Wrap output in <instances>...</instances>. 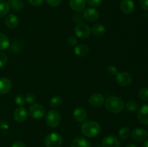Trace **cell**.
Masks as SVG:
<instances>
[{"label": "cell", "mask_w": 148, "mask_h": 147, "mask_svg": "<svg viewBox=\"0 0 148 147\" xmlns=\"http://www.w3.org/2000/svg\"><path fill=\"white\" fill-rule=\"evenodd\" d=\"M89 47L85 44L77 45L74 49L75 54L79 57H85L89 53Z\"/></svg>", "instance_id": "ffe728a7"}, {"label": "cell", "mask_w": 148, "mask_h": 147, "mask_svg": "<svg viewBox=\"0 0 148 147\" xmlns=\"http://www.w3.org/2000/svg\"><path fill=\"white\" fill-rule=\"evenodd\" d=\"M0 128L1 129L6 130L8 128V124L4 120H0Z\"/></svg>", "instance_id": "f35d334b"}, {"label": "cell", "mask_w": 148, "mask_h": 147, "mask_svg": "<svg viewBox=\"0 0 148 147\" xmlns=\"http://www.w3.org/2000/svg\"><path fill=\"white\" fill-rule=\"evenodd\" d=\"M116 81L120 86H127L132 83V78L128 72L121 71L116 75Z\"/></svg>", "instance_id": "52a82bcc"}, {"label": "cell", "mask_w": 148, "mask_h": 147, "mask_svg": "<svg viewBox=\"0 0 148 147\" xmlns=\"http://www.w3.org/2000/svg\"><path fill=\"white\" fill-rule=\"evenodd\" d=\"M91 33L93 35L99 37V36H102L105 34L106 33V28L104 25L101 24H96L92 27L91 29Z\"/></svg>", "instance_id": "44dd1931"}, {"label": "cell", "mask_w": 148, "mask_h": 147, "mask_svg": "<svg viewBox=\"0 0 148 147\" xmlns=\"http://www.w3.org/2000/svg\"><path fill=\"white\" fill-rule=\"evenodd\" d=\"M140 6L142 9L148 11V0H140Z\"/></svg>", "instance_id": "8d00e7d4"}, {"label": "cell", "mask_w": 148, "mask_h": 147, "mask_svg": "<svg viewBox=\"0 0 148 147\" xmlns=\"http://www.w3.org/2000/svg\"><path fill=\"white\" fill-rule=\"evenodd\" d=\"M83 18L88 22H95L99 18V12L98 10L92 7H89L85 10H84L83 12Z\"/></svg>", "instance_id": "ba28073f"}, {"label": "cell", "mask_w": 148, "mask_h": 147, "mask_svg": "<svg viewBox=\"0 0 148 147\" xmlns=\"http://www.w3.org/2000/svg\"><path fill=\"white\" fill-rule=\"evenodd\" d=\"M88 4L91 7H98L102 3L103 0H86Z\"/></svg>", "instance_id": "d6a6232c"}, {"label": "cell", "mask_w": 148, "mask_h": 147, "mask_svg": "<svg viewBox=\"0 0 148 147\" xmlns=\"http://www.w3.org/2000/svg\"><path fill=\"white\" fill-rule=\"evenodd\" d=\"M50 106L52 108H58L62 105V99L59 95H56L51 98L50 99Z\"/></svg>", "instance_id": "cb8c5ba5"}, {"label": "cell", "mask_w": 148, "mask_h": 147, "mask_svg": "<svg viewBox=\"0 0 148 147\" xmlns=\"http://www.w3.org/2000/svg\"><path fill=\"white\" fill-rule=\"evenodd\" d=\"M70 147H91V144L86 138L79 136L77 137L72 141Z\"/></svg>", "instance_id": "d6986e66"}, {"label": "cell", "mask_w": 148, "mask_h": 147, "mask_svg": "<svg viewBox=\"0 0 148 147\" xmlns=\"http://www.w3.org/2000/svg\"><path fill=\"white\" fill-rule=\"evenodd\" d=\"M3 1V0H0V1Z\"/></svg>", "instance_id": "7bdbcfd3"}, {"label": "cell", "mask_w": 148, "mask_h": 147, "mask_svg": "<svg viewBox=\"0 0 148 147\" xmlns=\"http://www.w3.org/2000/svg\"><path fill=\"white\" fill-rule=\"evenodd\" d=\"M120 10L124 14H131L134 11L135 4L133 0H121L120 2Z\"/></svg>", "instance_id": "30bf717a"}, {"label": "cell", "mask_w": 148, "mask_h": 147, "mask_svg": "<svg viewBox=\"0 0 148 147\" xmlns=\"http://www.w3.org/2000/svg\"><path fill=\"white\" fill-rule=\"evenodd\" d=\"M67 43L71 46H76L77 45V40L73 36H69L67 37Z\"/></svg>", "instance_id": "836d02e7"}, {"label": "cell", "mask_w": 148, "mask_h": 147, "mask_svg": "<svg viewBox=\"0 0 148 147\" xmlns=\"http://www.w3.org/2000/svg\"><path fill=\"white\" fill-rule=\"evenodd\" d=\"M107 70H108V71L112 75H116L117 74L119 73L118 72V69H117V68L116 67V66H113V65H111V66H109L108 67V69H107Z\"/></svg>", "instance_id": "e575fe53"}, {"label": "cell", "mask_w": 148, "mask_h": 147, "mask_svg": "<svg viewBox=\"0 0 148 147\" xmlns=\"http://www.w3.org/2000/svg\"><path fill=\"white\" fill-rule=\"evenodd\" d=\"M81 131L84 135L88 138H95L101 131V127L98 122L94 120H87L82 123Z\"/></svg>", "instance_id": "7a4b0ae2"}, {"label": "cell", "mask_w": 148, "mask_h": 147, "mask_svg": "<svg viewBox=\"0 0 148 147\" xmlns=\"http://www.w3.org/2000/svg\"><path fill=\"white\" fill-rule=\"evenodd\" d=\"M139 97L143 101L148 100V88H143L139 91Z\"/></svg>", "instance_id": "83f0119b"}, {"label": "cell", "mask_w": 148, "mask_h": 147, "mask_svg": "<svg viewBox=\"0 0 148 147\" xmlns=\"http://www.w3.org/2000/svg\"><path fill=\"white\" fill-rule=\"evenodd\" d=\"M75 17H77L78 19H79V17H78V14H76V15L75 16ZM82 19H81V17H79V20H75V22H79V23H81V22H82Z\"/></svg>", "instance_id": "ab89813d"}, {"label": "cell", "mask_w": 148, "mask_h": 147, "mask_svg": "<svg viewBox=\"0 0 148 147\" xmlns=\"http://www.w3.org/2000/svg\"><path fill=\"white\" fill-rule=\"evenodd\" d=\"M105 105L107 110L113 114H118L121 112L125 106L123 99L117 96L108 97L106 100Z\"/></svg>", "instance_id": "6da1fadb"}, {"label": "cell", "mask_w": 148, "mask_h": 147, "mask_svg": "<svg viewBox=\"0 0 148 147\" xmlns=\"http://www.w3.org/2000/svg\"><path fill=\"white\" fill-rule=\"evenodd\" d=\"M10 10V7L7 2L0 3V17H3L7 15Z\"/></svg>", "instance_id": "484cf974"}, {"label": "cell", "mask_w": 148, "mask_h": 147, "mask_svg": "<svg viewBox=\"0 0 148 147\" xmlns=\"http://www.w3.org/2000/svg\"><path fill=\"white\" fill-rule=\"evenodd\" d=\"M10 8L14 11H20L24 7V3L22 0H7Z\"/></svg>", "instance_id": "7402d4cb"}, {"label": "cell", "mask_w": 148, "mask_h": 147, "mask_svg": "<svg viewBox=\"0 0 148 147\" xmlns=\"http://www.w3.org/2000/svg\"><path fill=\"white\" fill-rule=\"evenodd\" d=\"M28 1L32 6H34V7H38V6H40L42 4H43L44 0H28Z\"/></svg>", "instance_id": "d590c367"}, {"label": "cell", "mask_w": 148, "mask_h": 147, "mask_svg": "<svg viewBox=\"0 0 148 147\" xmlns=\"http://www.w3.org/2000/svg\"><path fill=\"white\" fill-rule=\"evenodd\" d=\"M63 144L62 135L56 133L48 134L44 139V144L46 147H61Z\"/></svg>", "instance_id": "3957f363"}, {"label": "cell", "mask_w": 148, "mask_h": 147, "mask_svg": "<svg viewBox=\"0 0 148 147\" xmlns=\"http://www.w3.org/2000/svg\"><path fill=\"white\" fill-rule=\"evenodd\" d=\"M74 32L78 37L82 39L87 38L91 33V29L88 24L84 23H79L74 28Z\"/></svg>", "instance_id": "8992f818"}, {"label": "cell", "mask_w": 148, "mask_h": 147, "mask_svg": "<svg viewBox=\"0 0 148 147\" xmlns=\"http://www.w3.org/2000/svg\"><path fill=\"white\" fill-rule=\"evenodd\" d=\"M29 113L32 118L35 120H40L45 116L46 110L40 104L34 103L31 105L29 110Z\"/></svg>", "instance_id": "5b68a950"}, {"label": "cell", "mask_w": 148, "mask_h": 147, "mask_svg": "<svg viewBox=\"0 0 148 147\" xmlns=\"http://www.w3.org/2000/svg\"><path fill=\"white\" fill-rule=\"evenodd\" d=\"M143 147H148V140L145 142L144 145H143Z\"/></svg>", "instance_id": "b9f144b4"}, {"label": "cell", "mask_w": 148, "mask_h": 147, "mask_svg": "<svg viewBox=\"0 0 148 147\" xmlns=\"http://www.w3.org/2000/svg\"><path fill=\"white\" fill-rule=\"evenodd\" d=\"M13 117L15 121L18 122H24L27 118V110L24 107H19L18 108L14 110Z\"/></svg>", "instance_id": "5bb4252c"}, {"label": "cell", "mask_w": 148, "mask_h": 147, "mask_svg": "<svg viewBox=\"0 0 148 147\" xmlns=\"http://www.w3.org/2000/svg\"><path fill=\"white\" fill-rule=\"evenodd\" d=\"M46 3L52 7H57L62 3V0H46Z\"/></svg>", "instance_id": "1f68e13d"}, {"label": "cell", "mask_w": 148, "mask_h": 147, "mask_svg": "<svg viewBox=\"0 0 148 147\" xmlns=\"http://www.w3.org/2000/svg\"><path fill=\"white\" fill-rule=\"evenodd\" d=\"M88 102L93 108H99L103 104L104 97L100 93H95L90 97Z\"/></svg>", "instance_id": "4fadbf2b"}, {"label": "cell", "mask_w": 148, "mask_h": 147, "mask_svg": "<svg viewBox=\"0 0 148 147\" xmlns=\"http://www.w3.org/2000/svg\"><path fill=\"white\" fill-rule=\"evenodd\" d=\"M12 147H27L25 144L20 141H16L12 145Z\"/></svg>", "instance_id": "74e56055"}, {"label": "cell", "mask_w": 148, "mask_h": 147, "mask_svg": "<svg viewBox=\"0 0 148 147\" xmlns=\"http://www.w3.org/2000/svg\"><path fill=\"white\" fill-rule=\"evenodd\" d=\"M25 102H27V104H34L36 100V97L33 93H27L25 97Z\"/></svg>", "instance_id": "f546056e"}, {"label": "cell", "mask_w": 148, "mask_h": 147, "mask_svg": "<svg viewBox=\"0 0 148 147\" xmlns=\"http://www.w3.org/2000/svg\"><path fill=\"white\" fill-rule=\"evenodd\" d=\"M46 122L49 126L56 128L61 122V115L58 111L55 110H49L46 115Z\"/></svg>", "instance_id": "277c9868"}, {"label": "cell", "mask_w": 148, "mask_h": 147, "mask_svg": "<svg viewBox=\"0 0 148 147\" xmlns=\"http://www.w3.org/2000/svg\"><path fill=\"white\" fill-rule=\"evenodd\" d=\"M73 117L77 122H84L88 118V113L83 108L79 107L73 111Z\"/></svg>", "instance_id": "e0dca14e"}, {"label": "cell", "mask_w": 148, "mask_h": 147, "mask_svg": "<svg viewBox=\"0 0 148 147\" xmlns=\"http://www.w3.org/2000/svg\"><path fill=\"white\" fill-rule=\"evenodd\" d=\"M103 147H120L121 142L117 137L114 135H108L103 139Z\"/></svg>", "instance_id": "7c38bea8"}, {"label": "cell", "mask_w": 148, "mask_h": 147, "mask_svg": "<svg viewBox=\"0 0 148 147\" xmlns=\"http://www.w3.org/2000/svg\"><path fill=\"white\" fill-rule=\"evenodd\" d=\"M126 147H137V146L133 144H129L126 146Z\"/></svg>", "instance_id": "60d3db41"}, {"label": "cell", "mask_w": 148, "mask_h": 147, "mask_svg": "<svg viewBox=\"0 0 148 147\" xmlns=\"http://www.w3.org/2000/svg\"><path fill=\"white\" fill-rule=\"evenodd\" d=\"M12 89V82L7 77L0 78V95L7 94Z\"/></svg>", "instance_id": "2e32d148"}, {"label": "cell", "mask_w": 148, "mask_h": 147, "mask_svg": "<svg viewBox=\"0 0 148 147\" xmlns=\"http://www.w3.org/2000/svg\"><path fill=\"white\" fill-rule=\"evenodd\" d=\"M126 108L130 112H134L138 108V104H137V102L136 101L133 100V99L129 100L127 102V104H126Z\"/></svg>", "instance_id": "4316f807"}, {"label": "cell", "mask_w": 148, "mask_h": 147, "mask_svg": "<svg viewBox=\"0 0 148 147\" xmlns=\"http://www.w3.org/2000/svg\"><path fill=\"white\" fill-rule=\"evenodd\" d=\"M10 46L9 37L6 35L0 33V50H4L8 48Z\"/></svg>", "instance_id": "603a6c76"}, {"label": "cell", "mask_w": 148, "mask_h": 147, "mask_svg": "<svg viewBox=\"0 0 148 147\" xmlns=\"http://www.w3.org/2000/svg\"><path fill=\"white\" fill-rule=\"evenodd\" d=\"M119 135L120 138L123 141H126L129 138V137L131 135L130 129L127 127H123L119 131Z\"/></svg>", "instance_id": "d4e9b609"}, {"label": "cell", "mask_w": 148, "mask_h": 147, "mask_svg": "<svg viewBox=\"0 0 148 147\" xmlns=\"http://www.w3.org/2000/svg\"><path fill=\"white\" fill-rule=\"evenodd\" d=\"M14 101H15L16 105H17L20 107H23V105L25 104V96L23 95H17L15 99H14Z\"/></svg>", "instance_id": "f1b7e54d"}, {"label": "cell", "mask_w": 148, "mask_h": 147, "mask_svg": "<svg viewBox=\"0 0 148 147\" xmlns=\"http://www.w3.org/2000/svg\"><path fill=\"white\" fill-rule=\"evenodd\" d=\"M131 136L134 141H137V142H142L147 138L148 133L143 128H137L133 130L131 133Z\"/></svg>", "instance_id": "9c48e42d"}, {"label": "cell", "mask_w": 148, "mask_h": 147, "mask_svg": "<svg viewBox=\"0 0 148 147\" xmlns=\"http://www.w3.org/2000/svg\"><path fill=\"white\" fill-rule=\"evenodd\" d=\"M69 7L74 11L79 12L83 11L86 7V1L85 0H69Z\"/></svg>", "instance_id": "9a60e30c"}, {"label": "cell", "mask_w": 148, "mask_h": 147, "mask_svg": "<svg viewBox=\"0 0 148 147\" xmlns=\"http://www.w3.org/2000/svg\"><path fill=\"white\" fill-rule=\"evenodd\" d=\"M7 62V56L6 53L0 52V69L4 67Z\"/></svg>", "instance_id": "4dcf8cb0"}, {"label": "cell", "mask_w": 148, "mask_h": 147, "mask_svg": "<svg viewBox=\"0 0 148 147\" xmlns=\"http://www.w3.org/2000/svg\"><path fill=\"white\" fill-rule=\"evenodd\" d=\"M5 22L6 26L10 29H14L18 26L20 20L17 16H16L14 14H10L8 16H7L5 18Z\"/></svg>", "instance_id": "ac0fdd59"}, {"label": "cell", "mask_w": 148, "mask_h": 147, "mask_svg": "<svg viewBox=\"0 0 148 147\" xmlns=\"http://www.w3.org/2000/svg\"><path fill=\"white\" fill-rule=\"evenodd\" d=\"M137 118L140 123L148 125V105H143L139 108Z\"/></svg>", "instance_id": "8fae6325"}]
</instances>
